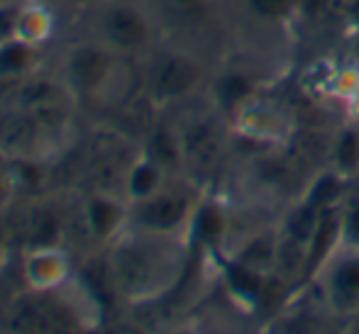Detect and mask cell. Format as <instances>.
Masks as SVG:
<instances>
[{"mask_svg": "<svg viewBox=\"0 0 359 334\" xmlns=\"http://www.w3.org/2000/svg\"><path fill=\"white\" fill-rule=\"evenodd\" d=\"M347 20L359 29V0H350L347 3Z\"/></svg>", "mask_w": 359, "mask_h": 334, "instance_id": "obj_28", "label": "cell"}, {"mask_svg": "<svg viewBox=\"0 0 359 334\" xmlns=\"http://www.w3.org/2000/svg\"><path fill=\"white\" fill-rule=\"evenodd\" d=\"M189 239L176 235H154L135 227L120 235L110 251V276L120 293L133 302L159 300L184 278L189 261Z\"/></svg>", "mask_w": 359, "mask_h": 334, "instance_id": "obj_1", "label": "cell"}, {"mask_svg": "<svg viewBox=\"0 0 359 334\" xmlns=\"http://www.w3.org/2000/svg\"><path fill=\"white\" fill-rule=\"evenodd\" d=\"M335 98L342 100L352 123H359V69H340L332 74L330 85Z\"/></svg>", "mask_w": 359, "mask_h": 334, "instance_id": "obj_24", "label": "cell"}, {"mask_svg": "<svg viewBox=\"0 0 359 334\" xmlns=\"http://www.w3.org/2000/svg\"><path fill=\"white\" fill-rule=\"evenodd\" d=\"M347 186H350V181L342 179L335 169L327 166L325 171H320V174H316L311 181H308V186L303 188V193L298 200L311 205L313 210L325 212V210H332V207H340L342 202H345Z\"/></svg>", "mask_w": 359, "mask_h": 334, "instance_id": "obj_16", "label": "cell"}, {"mask_svg": "<svg viewBox=\"0 0 359 334\" xmlns=\"http://www.w3.org/2000/svg\"><path fill=\"white\" fill-rule=\"evenodd\" d=\"M208 259L215 261L217 271H220V276H222V283H225L227 293H230V298L237 305L250 312L262 305V300H264L266 293H269V286H271V281H274V276H264V273H259V271H252L250 266L232 259L225 249L208 256Z\"/></svg>", "mask_w": 359, "mask_h": 334, "instance_id": "obj_10", "label": "cell"}, {"mask_svg": "<svg viewBox=\"0 0 359 334\" xmlns=\"http://www.w3.org/2000/svg\"><path fill=\"white\" fill-rule=\"evenodd\" d=\"M3 3H8V0H0V5H3Z\"/></svg>", "mask_w": 359, "mask_h": 334, "instance_id": "obj_30", "label": "cell"}, {"mask_svg": "<svg viewBox=\"0 0 359 334\" xmlns=\"http://www.w3.org/2000/svg\"><path fill=\"white\" fill-rule=\"evenodd\" d=\"M64 76L74 93L98 98L118 76V52L108 44H79L64 62Z\"/></svg>", "mask_w": 359, "mask_h": 334, "instance_id": "obj_7", "label": "cell"}, {"mask_svg": "<svg viewBox=\"0 0 359 334\" xmlns=\"http://www.w3.org/2000/svg\"><path fill=\"white\" fill-rule=\"evenodd\" d=\"M54 32V18L42 3H22L18 20V37L42 47Z\"/></svg>", "mask_w": 359, "mask_h": 334, "instance_id": "obj_21", "label": "cell"}, {"mask_svg": "<svg viewBox=\"0 0 359 334\" xmlns=\"http://www.w3.org/2000/svg\"><path fill=\"white\" fill-rule=\"evenodd\" d=\"M59 237H62V217L52 207H37L32 212V222H29V244L32 249H49V246H59Z\"/></svg>", "mask_w": 359, "mask_h": 334, "instance_id": "obj_22", "label": "cell"}, {"mask_svg": "<svg viewBox=\"0 0 359 334\" xmlns=\"http://www.w3.org/2000/svg\"><path fill=\"white\" fill-rule=\"evenodd\" d=\"M20 0H8L0 5V42L18 37V20H20Z\"/></svg>", "mask_w": 359, "mask_h": 334, "instance_id": "obj_27", "label": "cell"}, {"mask_svg": "<svg viewBox=\"0 0 359 334\" xmlns=\"http://www.w3.org/2000/svg\"><path fill=\"white\" fill-rule=\"evenodd\" d=\"M83 220L93 239L115 242L130 225V202L105 193H95L86 200Z\"/></svg>", "mask_w": 359, "mask_h": 334, "instance_id": "obj_12", "label": "cell"}, {"mask_svg": "<svg viewBox=\"0 0 359 334\" xmlns=\"http://www.w3.org/2000/svg\"><path fill=\"white\" fill-rule=\"evenodd\" d=\"M100 37L118 54H140L154 39V25L140 5L108 0L100 15Z\"/></svg>", "mask_w": 359, "mask_h": 334, "instance_id": "obj_6", "label": "cell"}, {"mask_svg": "<svg viewBox=\"0 0 359 334\" xmlns=\"http://www.w3.org/2000/svg\"><path fill=\"white\" fill-rule=\"evenodd\" d=\"M201 83H203V69L194 57L184 52H164L151 64L147 93L151 103L166 108L191 98L201 88Z\"/></svg>", "mask_w": 359, "mask_h": 334, "instance_id": "obj_5", "label": "cell"}, {"mask_svg": "<svg viewBox=\"0 0 359 334\" xmlns=\"http://www.w3.org/2000/svg\"><path fill=\"white\" fill-rule=\"evenodd\" d=\"M230 123L242 139L255 141V144L281 146L293 134V120L286 113V108H281L274 100L264 98L262 93H257L252 100H247L232 115Z\"/></svg>", "mask_w": 359, "mask_h": 334, "instance_id": "obj_8", "label": "cell"}, {"mask_svg": "<svg viewBox=\"0 0 359 334\" xmlns=\"http://www.w3.org/2000/svg\"><path fill=\"white\" fill-rule=\"evenodd\" d=\"M342 244V220H340V207L320 212L318 225L313 230L311 239L306 244V256H303V271L301 281H298V291L306 286H313L318 278L320 268L327 264L335 249Z\"/></svg>", "mask_w": 359, "mask_h": 334, "instance_id": "obj_11", "label": "cell"}, {"mask_svg": "<svg viewBox=\"0 0 359 334\" xmlns=\"http://www.w3.org/2000/svg\"><path fill=\"white\" fill-rule=\"evenodd\" d=\"M69 259L59 246L49 249H32L25 261V278L34 291H54L69 281Z\"/></svg>", "mask_w": 359, "mask_h": 334, "instance_id": "obj_15", "label": "cell"}, {"mask_svg": "<svg viewBox=\"0 0 359 334\" xmlns=\"http://www.w3.org/2000/svg\"><path fill=\"white\" fill-rule=\"evenodd\" d=\"M10 327L18 332H74L83 330L79 310L59 293L54 291H34L22 295L13 305Z\"/></svg>", "mask_w": 359, "mask_h": 334, "instance_id": "obj_3", "label": "cell"}, {"mask_svg": "<svg viewBox=\"0 0 359 334\" xmlns=\"http://www.w3.org/2000/svg\"><path fill=\"white\" fill-rule=\"evenodd\" d=\"M313 286L332 317L350 320L359 315V246L342 242L320 268Z\"/></svg>", "mask_w": 359, "mask_h": 334, "instance_id": "obj_2", "label": "cell"}, {"mask_svg": "<svg viewBox=\"0 0 359 334\" xmlns=\"http://www.w3.org/2000/svg\"><path fill=\"white\" fill-rule=\"evenodd\" d=\"M198 198L176 188H161L151 198L130 202V225L154 235L186 237Z\"/></svg>", "mask_w": 359, "mask_h": 334, "instance_id": "obj_4", "label": "cell"}, {"mask_svg": "<svg viewBox=\"0 0 359 334\" xmlns=\"http://www.w3.org/2000/svg\"><path fill=\"white\" fill-rule=\"evenodd\" d=\"M181 137V154L184 166L198 171H210L222 154V134L213 120L203 118L179 132Z\"/></svg>", "mask_w": 359, "mask_h": 334, "instance_id": "obj_13", "label": "cell"}, {"mask_svg": "<svg viewBox=\"0 0 359 334\" xmlns=\"http://www.w3.org/2000/svg\"><path fill=\"white\" fill-rule=\"evenodd\" d=\"M330 169H335L342 179L352 181L359 176V125L350 123L337 130L330 144Z\"/></svg>", "mask_w": 359, "mask_h": 334, "instance_id": "obj_20", "label": "cell"}, {"mask_svg": "<svg viewBox=\"0 0 359 334\" xmlns=\"http://www.w3.org/2000/svg\"><path fill=\"white\" fill-rule=\"evenodd\" d=\"M257 93H259V88H257V83L245 71H225L213 85L215 103L227 120H232V115H235L247 100L255 98Z\"/></svg>", "mask_w": 359, "mask_h": 334, "instance_id": "obj_18", "label": "cell"}, {"mask_svg": "<svg viewBox=\"0 0 359 334\" xmlns=\"http://www.w3.org/2000/svg\"><path fill=\"white\" fill-rule=\"evenodd\" d=\"M166 174H169V171H166L159 161L142 154L130 166L128 176H125V198H128V202L151 198V195L159 193L161 188H166Z\"/></svg>", "mask_w": 359, "mask_h": 334, "instance_id": "obj_17", "label": "cell"}, {"mask_svg": "<svg viewBox=\"0 0 359 334\" xmlns=\"http://www.w3.org/2000/svg\"><path fill=\"white\" fill-rule=\"evenodd\" d=\"M225 251L232 259L240 261V264L250 266L252 271H259L264 276H274L276 259H279V225L252 232L237 246Z\"/></svg>", "mask_w": 359, "mask_h": 334, "instance_id": "obj_14", "label": "cell"}, {"mask_svg": "<svg viewBox=\"0 0 359 334\" xmlns=\"http://www.w3.org/2000/svg\"><path fill=\"white\" fill-rule=\"evenodd\" d=\"M3 254H5V227L0 222V261H3Z\"/></svg>", "mask_w": 359, "mask_h": 334, "instance_id": "obj_29", "label": "cell"}, {"mask_svg": "<svg viewBox=\"0 0 359 334\" xmlns=\"http://www.w3.org/2000/svg\"><path fill=\"white\" fill-rule=\"evenodd\" d=\"M247 10L262 22H288L301 10L303 0H245Z\"/></svg>", "mask_w": 359, "mask_h": 334, "instance_id": "obj_25", "label": "cell"}, {"mask_svg": "<svg viewBox=\"0 0 359 334\" xmlns=\"http://www.w3.org/2000/svg\"><path fill=\"white\" fill-rule=\"evenodd\" d=\"M340 220H342V242L359 246V193L345 198V202L340 205Z\"/></svg>", "mask_w": 359, "mask_h": 334, "instance_id": "obj_26", "label": "cell"}, {"mask_svg": "<svg viewBox=\"0 0 359 334\" xmlns=\"http://www.w3.org/2000/svg\"><path fill=\"white\" fill-rule=\"evenodd\" d=\"M147 156H151L154 161H159L166 171L181 169L184 166V154H181V137L179 132H171V130H156L149 137V144H147Z\"/></svg>", "mask_w": 359, "mask_h": 334, "instance_id": "obj_23", "label": "cell"}, {"mask_svg": "<svg viewBox=\"0 0 359 334\" xmlns=\"http://www.w3.org/2000/svg\"><path fill=\"white\" fill-rule=\"evenodd\" d=\"M39 67V47L20 37L0 42V81H20Z\"/></svg>", "mask_w": 359, "mask_h": 334, "instance_id": "obj_19", "label": "cell"}, {"mask_svg": "<svg viewBox=\"0 0 359 334\" xmlns=\"http://www.w3.org/2000/svg\"><path fill=\"white\" fill-rule=\"evenodd\" d=\"M227 235H230V215L225 210V202L215 195L198 198L189 230H186L191 249H201L205 256H213L217 251L227 249Z\"/></svg>", "mask_w": 359, "mask_h": 334, "instance_id": "obj_9", "label": "cell"}]
</instances>
